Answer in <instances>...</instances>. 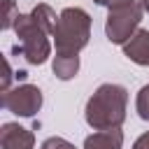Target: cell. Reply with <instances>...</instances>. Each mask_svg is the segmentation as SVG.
<instances>
[{
	"label": "cell",
	"mask_w": 149,
	"mask_h": 149,
	"mask_svg": "<svg viewBox=\"0 0 149 149\" xmlns=\"http://www.w3.org/2000/svg\"><path fill=\"white\" fill-rule=\"evenodd\" d=\"M128 91L121 84H100L86 100L84 119L93 130L119 128L126 121Z\"/></svg>",
	"instance_id": "cell-1"
},
{
	"label": "cell",
	"mask_w": 149,
	"mask_h": 149,
	"mask_svg": "<svg viewBox=\"0 0 149 149\" xmlns=\"http://www.w3.org/2000/svg\"><path fill=\"white\" fill-rule=\"evenodd\" d=\"M58 54H79L91 37V16L81 7H65L51 33Z\"/></svg>",
	"instance_id": "cell-2"
},
{
	"label": "cell",
	"mask_w": 149,
	"mask_h": 149,
	"mask_svg": "<svg viewBox=\"0 0 149 149\" xmlns=\"http://www.w3.org/2000/svg\"><path fill=\"white\" fill-rule=\"evenodd\" d=\"M14 33L19 37L12 49L14 56H23L30 65H42L51 56L49 33L33 19V14H19L14 21Z\"/></svg>",
	"instance_id": "cell-3"
},
{
	"label": "cell",
	"mask_w": 149,
	"mask_h": 149,
	"mask_svg": "<svg viewBox=\"0 0 149 149\" xmlns=\"http://www.w3.org/2000/svg\"><path fill=\"white\" fill-rule=\"evenodd\" d=\"M142 5L137 0H130V2H123V5H116V7H109L107 9V21H105V35L112 44H126L140 21H142Z\"/></svg>",
	"instance_id": "cell-4"
},
{
	"label": "cell",
	"mask_w": 149,
	"mask_h": 149,
	"mask_svg": "<svg viewBox=\"0 0 149 149\" xmlns=\"http://www.w3.org/2000/svg\"><path fill=\"white\" fill-rule=\"evenodd\" d=\"M2 107L16 116H35L42 109V91L35 84H16L2 91Z\"/></svg>",
	"instance_id": "cell-5"
},
{
	"label": "cell",
	"mask_w": 149,
	"mask_h": 149,
	"mask_svg": "<svg viewBox=\"0 0 149 149\" xmlns=\"http://www.w3.org/2000/svg\"><path fill=\"white\" fill-rule=\"evenodd\" d=\"M0 147L2 149H33L35 135H33V130H28L14 121H7L0 128Z\"/></svg>",
	"instance_id": "cell-6"
},
{
	"label": "cell",
	"mask_w": 149,
	"mask_h": 149,
	"mask_svg": "<svg viewBox=\"0 0 149 149\" xmlns=\"http://www.w3.org/2000/svg\"><path fill=\"white\" fill-rule=\"evenodd\" d=\"M123 56L137 65H149V30L137 28L135 35L123 44Z\"/></svg>",
	"instance_id": "cell-7"
},
{
	"label": "cell",
	"mask_w": 149,
	"mask_h": 149,
	"mask_svg": "<svg viewBox=\"0 0 149 149\" xmlns=\"http://www.w3.org/2000/svg\"><path fill=\"white\" fill-rule=\"evenodd\" d=\"M123 147V133L119 128L95 130L84 140V149H121Z\"/></svg>",
	"instance_id": "cell-8"
},
{
	"label": "cell",
	"mask_w": 149,
	"mask_h": 149,
	"mask_svg": "<svg viewBox=\"0 0 149 149\" xmlns=\"http://www.w3.org/2000/svg\"><path fill=\"white\" fill-rule=\"evenodd\" d=\"M51 70L61 81H68V79L77 77V72H79V56L77 54H58L56 51Z\"/></svg>",
	"instance_id": "cell-9"
},
{
	"label": "cell",
	"mask_w": 149,
	"mask_h": 149,
	"mask_svg": "<svg viewBox=\"0 0 149 149\" xmlns=\"http://www.w3.org/2000/svg\"><path fill=\"white\" fill-rule=\"evenodd\" d=\"M30 14H33V19H35V21H37V23H40V26H42V28H44V30H47L49 35L54 33V28H56V21H58V16H56V12H54V9L49 7V5L40 2L37 7H33V12H30Z\"/></svg>",
	"instance_id": "cell-10"
},
{
	"label": "cell",
	"mask_w": 149,
	"mask_h": 149,
	"mask_svg": "<svg viewBox=\"0 0 149 149\" xmlns=\"http://www.w3.org/2000/svg\"><path fill=\"white\" fill-rule=\"evenodd\" d=\"M135 109H137V116L142 121H149V81L140 88L137 100H135Z\"/></svg>",
	"instance_id": "cell-11"
},
{
	"label": "cell",
	"mask_w": 149,
	"mask_h": 149,
	"mask_svg": "<svg viewBox=\"0 0 149 149\" xmlns=\"http://www.w3.org/2000/svg\"><path fill=\"white\" fill-rule=\"evenodd\" d=\"M19 14H21V12L16 9L14 0H5V2H2V21H0L2 30L14 28V21H16V16H19Z\"/></svg>",
	"instance_id": "cell-12"
},
{
	"label": "cell",
	"mask_w": 149,
	"mask_h": 149,
	"mask_svg": "<svg viewBox=\"0 0 149 149\" xmlns=\"http://www.w3.org/2000/svg\"><path fill=\"white\" fill-rule=\"evenodd\" d=\"M40 149H77V147H74L72 142H68L65 137H56V135H54V137H47Z\"/></svg>",
	"instance_id": "cell-13"
},
{
	"label": "cell",
	"mask_w": 149,
	"mask_h": 149,
	"mask_svg": "<svg viewBox=\"0 0 149 149\" xmlns=\"http://www.w3.org/2000/svg\"><path fill=\"white\" fill-rule=\"evenodd\" d=\"M133 149H149V130L142 133V135L133 142Z\"/></svg>",
	"instance_id": "cell-14"
},
{
	"label": "cell",
	"mask_w": 149,
	"mask_h": 149,
	"mask_svg": "<svg viewBox=\"0 0 149 149\" xmlns=\"http://www.w3.org/2000/svg\"><path fill=\"white\" fill-rule=\"evenodd\" d=\"M9 81H12V68L5 61V77H2V91H9Z\"/></svg>",
	"instance_id": "cell-15"
},
{
	"label": "cell",
	"mask_w": 149,
	"mask_h": 149,
	"mask_svg": "<svg viewBox=\"0 0 149 149\" xmlns=\"http://www.w3.org/2000/svg\"><path fill=\"white\" fill-rule=\"evenodd\" d=\"M95 5H100V7H116V5H123V2H130V0H93Z\"/></svg>",
	"instance_id": "cell-16"
},
{
	"label": "cell",
	"mask_w": 149,
	"mask_h": 149,
	"mask_svg": "<svg viewBox=\"0 0 149 149\" xmlns=\"http://www.w3.org/2000/svg\"><path fill=\"white\" fill-rule=\"evenodd\" d=\"M137 2L142 5V9H144V12H149V0H137Z\"/></svg>",
	"instance_id": "cell-17"
}]
</instances>
